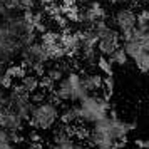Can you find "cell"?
I'll return each instance as SVG.
<instances>
[{
    "mask_svg": "<svg viewBox=\"0 0 149 149\" xmlns=\"http://www.w3.org/2000/svg\"><path fill=\"white\" fill-rule=\"evenodd\" d=\"M34 99V109L29 117V124L37 132L52 131L55 126H59L61 119V104L55 101L52 95L39 94L32 95Z\"/></svg>",
    "mask_w": 149,
    "mask_h": 149,
    "instance_id": "6da1fadb",
    "label": "cell"
},
{
    "mask_svg": "<svg viewBox=\"0 0 149 149\" xmlns=\"http://www.w3.org/2000/svg\"><path fill=\"white\" fill-rule=\"evenodd\" d=\"M74 107L75 116H77V124H82V126H92L95 122L102 121L111 112L109 97L104 92L89 94L87 97L74 104Z\"/></svg>",
    "mask_w": 149,
    "mask_h": 149,
    "instance_id": "7a4b0ae2",
    "label": "cell"
},
{
    "mask_svg": "<svg viewBox=\"0 0 149 149\" xmlns=\"http://www.w3.org/2000/svg\"><path fill=\"white\" fill-rule=\"evenodd\" d=\"M87 95L89 92L84 89L81 72H77V70L67 72L52 87V97L59 104H77Z\"/></svg>",
    "mask_w": 149,
    "mask_h": 149,
    "instance_id": "3957f363",
    "label": "cell"
},
{
    "mask_svg": "<svg viewBox=\"0 0 149 149\" xmlns=\"http://www.w3.org/2000/svg\"><path fill=\"white\" fill-rule=\"evenodd\" d=\"M136 19H137V14L131 7H121L112 14V24H114L112 27L117 30L121 39L127 37L136 29Z\"/></svg>",
    "mask_w": 149,
    "mask_h": 149,
    "instance_id": "277c9868",
    "label": "cell"
},
{
    "mask_svg": "<svg viewBox=\"0 0 149 149\" xmlns=\"http://www.w3.org/2000/svg\"><path fill=\"white\" fill-rule=\"evenodd\" d=\"M25 126V121L20 116H17L14 111H10L8 107L0 109V127L8 131L10 134H19Z\"/></svg>",
    "mask_w": 149,
    "mask_h": 149,
    "instance_id": "5b68a950",
    "label": "cell"
},
{
    "mask_svg": "<svg viewBox=\"0 0 149 149\" xmlns=\"http://www.w3.org/2000/svg\"><path fill=\"white\" fill-rule=\"evenodd\" d=\"M19 89L29 95H34L40 89V77L34 72H25V75L19 79Z\"/></svg>",
    "mask_w": 149,
    "mask_h": 149,
    "instance_id": "8992f818",
    "label": "cell"
},
{
    "mask_svg": "<svg viewBox=\"0 0 149 149\" xmlns=\"http://www.w3.org/2000/svg\"><path fill=\"white\" fill-rule=\"evenodd\" d=\"M19 141V136L17 134H10L8 131L0 127V149H10L15 148L14 144Z\"/></svg>",
    "mask_w": 149,
    "mask_h": 149,
    "instance_id": "52a82bcc",
    "label": "cell"
},
{
    "mask_svg": "<svg viewBox=\"0 0 149 149\" xmlns=\"http://www.w3.org/2000/svg\"><path fill=\"white\" fill-rule=\"evenodd\" d=\"M109 62H111L112 65H126L129 62V59H127V55H126V52H124V49L119 47L109 55Z\"/></svg>",
    "mask_w": 149,
    "mask_h": 149,
    "instance_id": "ba28073f",
    "label": "cell"
},
{
    "mask_svg": "<svg viewBox=\"0 0 149 149\" xmlns=\"http://www.w3.org/2000/svg\"><path fill=\"white\" fill-rule=\"evenodd\" d=\"M95 67H97V72L102 74L104 77L112 75V64L109 62L107 57H101V55H99V59H97V62H95Z\"/></svg>",
    "mask_w": 149,
    "mask_h": 149,
    "instance_id": "9c48e42d",
    "label": "cell"
},
{
    "mask_svg": "<svg viewBox=\"0 0 149 149\" xmlns=\"http://www.w3.org/2000/svg\"><path fill=\"white\" fill-rule=\"evenodd\" d=\"M136 144L139 149H149V139H139V141H136Z\"/></svg>",
    "mask_w": 149,
    "mask_h": 149,
    "instance_id": "30bf717a",
    "label": "cell"
},
{
    "mask_svg": "<svg viewBox=\"0 0 149 149\" xmlns=\"http://www.w3.org/2000/svg\"><path fill=\"white\" fill-rule=\"evenodd\" d=\"M37 3H40V5H44V7H52L54 3H57V0H37Z\"/></svg>",
    "mask_w": 149,
    "mask_h": 149,
    "instance_id": "8fae6325",
    "label": "cell"
},
{
    "mask_svg": "<svg viewBox=\"0 0 149 149\" xmlns=\"http://www.w3.org/2000/svg\"><path fill=\"white\" fill-rule=\"evenodd\" d=\"M79 149H87V148H84V146H81V148H79Z\"/></svg>",
    "mask_w": 149,
    "mask_h": 149,
    "instance_id": "7c38bea8",
    "label": "cell"
}]
</instances>
